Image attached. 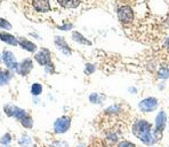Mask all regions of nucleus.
<instances>
[{
    "label": "nucleus",
    "mask_w": 169,
    "mask_h": 147,
    "mask_svg": "<svg viewBox=\"0 0 169 147\" xmlns=\"http://www.w3.org/2000/svg\"><path fill=\"white\" fill-rule=\"evenodd\" d=\"M152 125L145 120H137L133 124V133L136 138L146 145H153L157 141L154 132L151 131Z\"/></svg>",
    "instance_id": "1"
},
{
    "label": "nucleus",
    "mask_w": 169,
    "mask_h": 147,
    "mask_svg": "<svg viewBox=\"0 0 169 147\" xmlns=\"http://www.w3.org/2000/svg\"><path fill=\"white\" fill-rule=\"evenodd\" d=\"M2 61L5 62V64H6V67L8 70L10 71H16L18 70V66H20V63H17L16 59H15V57H14L13 52H10V51L6 50L2 52Z\"/></svg>",
    "instance_id": "2"
},
{
    "label": "nucleus",
    "mask_w": 169,
    "mask_h": 147,
    "mask_svg": "<svg viewBox=\"0 0 169 147\" xmlns=\"http://www.w3.org/2000/svg\"><path fill=\"white\" fill-rule=\"evenodd\" d=\"M71 127V118L69 116H62L57 118L54 123V131L55 133H65Z\"/></svg>",
    "instance_id": "3"
},
{
    "label": "nucleus",
    "mask_w": 169,
    "mask_h": 147,
    "mask_svg": "<svg viewBox=\"0 0 169 147\" xmlns=\"http://www.w3.org/2000/svg\"><path fill=\"white\" fill-rule=\"evenodd\" d=\"M118 17L123 23H132L134 20V12L129 6H121L118 9Z\"/></svg>",
    "instance_id": "4"
},
{
    "label": "nucleus",
    "mask_w": 169,
    "mask_h": 147,
    "mask_svg": "<svg viewBox=\"0 0 169 147\" xmlns=\"http://www.w3.org/2000/svg\"><path fill=\"white\" fill-rule=\"evenodd\" d=\"M166 114L165 112H160V114L157 116V123H156V130L153 131L154 132V137H156L157 141L161 139V134H162V131L165 129V124H166Z\"/></svg>",
    "instance_id": "5"
},
{
    "label": "nucleus",
    "mask_w": 169,
    "mask_h": 147,
    "mask_svg": "<svg viewBox=\"0 0 169 147\" xmlns=\"http://www.w3.org/2000/svg\"><path fill=\"white\" fill-rule=\"evenodd\" d=\"M31 7L38 13H47L50 10L49 0H31Z\"/></svg>",
    "instance_id": "6"
},
{
    "label": "nucleus",
    "mask_w": 169,
    "mask_h": 147,
    "mask_svg": "<svg viewBox=\"0 0 169 147\" xmlns=\"http://www.w3.org/2000/svg\"><path fill=\"white\" fill-rule=\"evenodd\" d=\"M34 59H36V61L40 64V66H43V67L52 62V59H50V52L48 50H45V48L39 51L38 53H36Z\"/></svg>",
    "instance_id": "7"
},
{
    "label": "nucleus",
    "mask_w": 169,
    "mask_h": 147,
    "mask_svg": "<svg viewBox=\"0 0 169 147\" xmlns=\"http://www.w3.org/2000/svg\"><path fill=\"white\" fill-rule=\"evenodd\" d=\"M158 107V100L156 98H147L139 102V109L143 112H152Z\"/></svg>",
    "instance_id": "8"
},
{
    "label": "nucleus",
    "mask_w": 169,
    "mask_h": 147,
    "mask_svg": "<svg viewBox=\"0 0 169 147\" xmlns=\"http://www.w3.org/2000/svg\"><path fill=\"white\" fill-rule=\"evenodd\" d=\"M33 69V62L31 59H25L20 63L18 66V70H17V74H20L21 76H27L30 74V71Z\"/></svg>",
    "instance_id": "9"
},
{
    "label": "nucleus",
    "mask_w": 169,
    "mask_h": 147,
    "mask_svg": "<svg viewBox=\"0 0 169 147\" xmlns=\"http://www.w3.org/2000/svg\"><path fill=\"white\" fill-rule=\"evenodd\" d=\"M18 45H20L23 50L27 51V52H31V53H33L37 51V45L30 40H27V38H23V37H21L18 38Z\"/></svg>",
    "instance_id": "10"
},
{
    "label": "nucleus",
    "mask_w": 169,
    "mask_h": 147,
    "mask_svg": "<svg viewBox=\"0 0 169 147\" xmlns=\"http://www.w3.org/2000/svg\"><path fill=\"white\" fill-rule=\"evenodd\" d=\"M55 45H56L57 48L60 51H62L64 54H67V55L71 54V50H70L69 45H67V41H65L64 38H62V37H55Z\"/></svg>",
    "instance_id": "11"
},
{
    "label": "nucleus",
    "mask_w": 169,
    "mask_h": 147,
    "mask_svg": "<svg viewBox=\"0 0 169 147\" xmlns=\"http://www.w3.org/2000/svg\"><path fill=\"white\" fill-rule=\"evenodd\" d=\"M0 40L3 43L12 45V46H17L18 45V39L13 35L8 34V32H0Z\"/></svg>",
    "instance_id": "12"
},
{
    "label": "nucleus",
    "mask_w": 169,
    "mask_h": 147,
    "mask_svg": "<svg viewBox=\"0 0 169 147\" xmlns=\"http://www.w3.org/2000/svg\"><path fill=\"white\" fill-rule=\"evenodd\" d=\"M57 3L61 7H63L65 9H73L78 8L81 3V0H57Z\"/></svg>",
    "instance_id": "13"
},
{
    "label": "nucleus",
    "mask_w": 169,
    "mask_h": 147,
    "mask_svg": "<svg viewBox=\"0 0 169 147\" xmlns=\"http://www.w3.org/2000/svg\"><path fill=\"white\" fill-rule=\"evenodd\" d=\"M12 78H13L12 71L8 70V69L5 70L2 68H0V85H7Z\"/></svg>",
    "instance_id": "14"
},
{
    "label": "nucleus",
    "mask_w": 169,
    "mask_h": 147,
    "mask_svg": "<svg viewBox=\"0 0 169 147\" xmlns=\"http://www.w3.org/2000/svg\"><path fill=\"white\" fill-rule=\"evenodd\" d=\"M72 39L74 40V41H77V43L82 44V45H92V43H90L89 40L87 39V38H85V37L80 34V32H78V31H74L72 34Z\"/></svg>",
    "instance_id": "15"
},
{
    "label": "nucleus",
    "mask_w": 169,
    "mask_h": 147,
    "mask_svg": "<svg viewBox=\"0 0 169 147\" xmlns=\"http://www.w3.org/2000/svg\"><path fill=\"white\" fill-rule=\"evenodd\" d=\"M20 122L25 129H32V127H33V120H32V117H31L29 114H27L25 117H23Z\"/></svg>",
    "instance_id": "16"
},
{
    "label": "nucleus",
    "mask_w": 169,
    "mask_h": 147,
    "mask_svg": "<svg viewBox=\"0 0 169 147\" xmlns=\"http://www.w3.org/2000/svg\"><path fill=\"white\" fill-rule=\"evenodd\" d=\"M41 92H42V85L41 84L39 83L32 84V86H31V93H32V95L38 97L39 94H41Z\"/></svg>",
    "instance_id": "17"
},
{
    "label": "nucleus",
    "mask_w": 169,
    "mask_h": 147,
    "mask_svg": "<svg viewBox=\"0 0 169 147\" xmlns=\"http://www.w3.org/2000/svg\"><path fill=\"white\" fill-rule=\"evenodd\" d=\"M12 143V136L10 133H5L2 137L0 138V144L2 147H9Z\"/></svg>",
    "instance_id": "18"
},
{
    "label": "nucleus",
    "mask_w": 169,
    "mask_h": 147,
    "mask_svg": "<svg viewBox=\"0 0 169 147\" xmlns=\"http://www.w3.org/2000/svg\"><path fill=\"white\" fill-rule=\"evenodd\" d=\"M18 144L21 145L22 147H30L31 144H32V140H31V138L27 134H24L21 137V139L18 140Z\"/></svg>",
    "instance_id": "19"
},
{
    "label": "nucleus",
    "mask_w": 169,
    "mask_h": 147,
    "mask_svg": "<svg viewBox=\"0 0 169 147\" xmlns=\"http://www.w3.org/2000/svg\"><path fill=\"white\" fill-rule=\"evenodd\" d=\"M16 109H17V107L16 106H14V105H6V106L3 107V110H5L6 115L9 117H14V114H15Z\"/></svg>",
    "instance_id": "20"
},
{
    "label": "nucleus",
    "mask_w": 169,
    "mask_h": 147,
    "mask_svg": "<svg viewBox=\"0 0 169 147\" xmlns=\"http://www.w3.org/2000/svg\"><path fill=\"white\" fill-rule=\"evenodd\" d=\"M27 115V113L25 112L24 109H22V108H18L17 107V109H16V112H15V114H14V117L16 118V120H22L23 117H25Z\"/></svg>",
    "instance_id": "21"
},
{
    "label": "nucleus",
    "mask_w": 169,
    "mask_h": 147,
    "mask_svg": "<svg viewBox=\"0 0 169 147\" xmlns=\"http://www.w3.org/2000/svg\"><path fill=\"white\" fill-rule=\"evenodd\" d=\"M159 77L162 79H166L169 77V67H162L159 70Z\"/></svg>",
    "instance_id": "22"
},
{
    "label": "nucleus",
    "mask_w": 169,
    "mask_h": 147,
    "mask_svg": "<svg viewBox=\"0 0 169 147\" xmlns=\"http://www.w3.org/2000/svg\"><path fill=\"white\" fill-rule=\"evenodd\" d=\"M0 28H1V29H5V30H10L13 27H12V24H10L7 20H5L2 17H0Z\"/></svg>",
    "instance_id": "23"
},
{
    "label": "nucleus",
    "mask_w": 169,
    "mask_h": 147,
    "mask_svg": "<svg viewBox=\"0 0 169 147\" xmlns=\"http://www.w3.org/2000/svg\"><path fill=\"white\" fill-rule=\"evenodd\" d=\"M89 101H90V102H93V104H100V102H101L100 95H98V94H97V93L90 94Z\"/></svg>",
    "instance_id": "24"
},
{
    "label": "nucleus",
    "mask_w": 169,
    "mask_h": 147,
    "mask_svg": "<svg viewBox=\"0 0 169 147\" xmlns=\"http://www.w3.org/2000/svg\"><path fill=\"white\" fill-rule=\"evenodd\" d=\"M118 147H136V146H135V144L130 143V141L123 140V141H120Z\"/></svg>",
    "instance_id": "25"
},
{
    "label": "nucleus",
    "mask_w": 169,
    "mask_h": 147,
    "mask_svg": "<svg viewBox=\"0 0 169 147\" xmlns=\"http://www.w3.org/2000/svg\"><path fill=\"white\" fill-rule=\"evenodd\" d=\"M45 70H46V73H48V74H54V71H55L54 64L50 62V63H48L47 66H45Z\"/></svg>",
    "instance_id": "26"
},
{
    "label": "nucleus",
    "mask_w": 169,
    "mask_h": 147,
    "mask_svg": "<svg viewBox=\"0 0 169 147\" xmlns=\"http://www.w3.org/2000/svg\"><path fill=\"white\" fill-rule=\"evenodd\" d=\"M94 71H95V67H94L93 64L88 63L86 66V69H85V73L88 74V75H90V74H93Z\"/></svg>",
    "instance_id": "27"
},
{
    "label": "nucleus",
    "mask_w": 169,
    "mask_h": 147,
    "mask_svg": "<svg viewBox=\"0 0 169 147\" xmlns=\"http://www.w3.org/2000/svg\"><path fill=\"white\" fill-rule=\"evenodd\" d=\"M71 24H67V25H62V27H60V29L61 30H70L71 29Z\"/></svg>",
    "instance_id": "28"
},
{
    "label": "nucleus",
    "mask_w": 169,
    "mask_h": 147,
    "mask_svg": "<svg viewBox=\"0 0 169 147\" xmlns=\"http://www.w3.org/2000/svg\"><path fill=\"white\" fill-rule=\"evenodd\" d=\"M0 62H1V55H0Z\"/></svg>",
    "instance_id": "29"
},
{
    "label": "nucleus",
    "mask_w": 169,
    "mask_h": 147,
    "mask_svg": "<svg viewBox=\"0 0 169 147\" xmlns=\"http://www.w3.org/2000/svg\"><path fill=\"white\" fill-rule=\"evenodd\" d=\"M0 3H1V0H0Z\"/></svg>",
    "instance_id": "30"
}]
</instances>
